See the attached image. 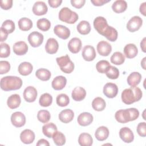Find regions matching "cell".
I'll return each mask as SVG.
<instances>
[{"label": "cell", "mask_w": 146, "mask_h": 146, "mask_svg": "<svg viewBox=\"0 0 146 146\" xmlns=\"http://www.w3.org/2000/svg\"><path fill=\"white\" fill-rule=\"evenodd\" d=\"M94 27L97 32L111 42L117 39V31L113 27L108 26L107 20L103 17H97L94 21Z\"/></svg>", "instance_id": "1"}, {"label": "cell", "mask_w": 146, "mask_h": 146, "mask_svg": "<svg viewBox=\"0 0 146 146\" xmlns=\"http://www.w3.org/2000/svg\"><path fill=\"white\" fill-rule=\"evenodd\" d=\"M143 93L141 89L137 87H131L126 88L121 92L122 102L125 104H131L139 101L142 98Z\"/></svg>", "instance_id": "2"}, {"label": "cell", "mask_w": 146, "mask_h": 146, "mask_svg": "<svg viewBox=\"0 0 146 146\" xmlns=\"http://www.w3.org/2000/svg\"><path fill=\"white\" fill-rule=\"evenodd\" d=\"M139 116V111L135 108L120 110L116 112L115 117L117 121L120 123H126L135 120Z\"/></svg>", "instance_id": "3"}, {"label": "cell", "mask_w": 146, "mask_h": 146, "mask_svg": "<svg viewBox=\"0 0 146 146\" xmlns=\"http://www.w3.org/2000/svg\"><path fill=\"white\" fill-rule=\"evenodd\" d=\"M1 88L5 91L17 90L22 86V79L15 76H6L1 79Z\"/></svg>", "instance_id": "4"}, {"label": "cell", "mask_w": 146, "mask_h": 146, "mask_svg": "<svg viewBox=\"0 0 146 146\" xmlns=\"http://www.w3.org/2000/svg\"><path fill=\"white\" fill-rule=\"evenodd\" d=\"M59 19L65 23L69 24L75 23L78 19V15L75 11L71 10L68 7H64L61 9L58 14Z\"/></svg>", "instance_id": "5"}, {"label": "cell", "mask_w": 146, "mask_h": 146, "mask_svg": "<svg viewBox=\"0 0 146 146\" xmlns=\"http://www.w3.org/2000/svg\"><path fill=\"white\" fill-rule=\"evenodd\" d=\"M58 65L62 71L66 74H70L74 70V64L68 55L56 58Z\"/></svg>", "instance_id": "6"}, {"label": "cell", "mask_w": 146, "mask_h": 146, "mask_svg": "<svg viewBox=\"0 0 146 146\" xmlns=\"http://www.w3.org/2000/svg\"><path fill=\"white\" fill-rule=\"evenodd\" d=\"M43 35L38 31H33L28 36V41L33 47L40 46L43 42Z\"/></svg>", "instance_id": "7"}, {"label": "cell", "mask_w": 146, "mask_h": 146, "mask_svg": "<svg viewBox=\"0 0 146 146\" xmlns=\"http://www.w3.org/2000/svg\"><path fill=\"white\" fill-rule=\"evenodd\" d=\"M143 24V20L139 16L132 17L127 23V30L131 33L136 31L140 29Z\"/></svg>", "instance_id": "8"}, {"label": "cell", "mask_w": 146, "mask_h": 146, "mask_svg": "<svg viewBox=\"0 0 146 146\" xmlns=\"http://www.w3.org/2000/svg\"><path fill=\"white\" fill-rule=\"evenodd\" d=\"M11 122L15 127H21L26 123V117L21 112H15L11 116Z\"/></svg>", "instance_id": "9"}, {"label": "cell", "mask_w": 146, "mask_h": 146, "mask_svg": "<svg viewBox=\"0 0 146 146\" xmlns=\"http://www.w3.org/2000/svg\"><path fill=\"white\" fill-rule=\"evenodd\" d=\"M118 92L117 85L112 83H106L103 87V94L108 98H115Z\"/></svg>", "instance_id": "10"}, {"label": "cell", "mask_w": 146, "mask_h": 146, "mask_svg": "<svg viewBox=\"0 0 146 146\" xmlns=\"http://www.w3.org/2000/svg\"><path fill=\"white\" fill-rule=\"evenodd\" d=\"M37 90L33 86L27 87L23 91V98L24 99L29 103L34 102L37 98Z\"/></svg>", "instance_id": "11"}, {"label": "cell", "mask_w": 146, "mask_h": 146, "mask_svg": "<svg viewBox=\"0 0 146 146\" xmlns=\"http://www.w3.org/2000/svg\"><path fill=\"white\" fill-rule=\"evenodd\" d=\"M119 136L126 143H130L134 140V135L132 130L128 127H123L120 129Z\"/></svg>", "instance_id": "12"}, {"label": "cell", "mask_w": 146, "mask_h": 146, "mask_svg": "<svg viewBox=\"0 0 146 146\" xmlns=\"http://www.w3.org/2000/svg\"><path fill=\"white\" fill-rule=\"evenodd\" d=\"M82 55L83 58L86 61L90 62L95 58L96 54L93 46L91 45H87L83 47Z\"/></svg>", "instance_id": "13"}, {"label": "cell", "mask_w": 146, "mask_h": 146, "mask_svg": "<svg viewBox=\"0 0 146 146\" xmlns=\"http://www.w3.org/2000/svg\"><path fill=\"white\" fill-rule=\"evenodd\" d=\"M55 34L62 39H67L70 35V30L66 26L58 25L54 28Z\"/></svg>", "instance_id": "14"}, {"label": "cell", "mask_w": 146, "mask_h": 146, "mask_svg": "<svg viewBox=\"0 0 146 146\" xmlns=\"http://www.w3.org/2000/svg\"><path fill=\"white\" fill-rule=\"evenodd\" d=\"M96 48L99 55L103 56H108L112 51L111 45L104 40L99 42L97 44Z\"/></svg>", "instance_id": "15"}, {"label": "cell", "mask_w": 146, "mask_h": 146, "mask_svg": "<svg viewBox=\"0 0 146 146\" xmlns=\"http://www.w3.org/2000/svg\"><path fill=\"white\" fill-rule=\"evenodd\" d=\"M32 10L33 13L36 15H43L47 13L48 7L46 3L43 1H37L34 4Z\"/></svg>", "instance_id": "16"}, {"label": "cell", "mask_w": 146, "mask_h": 146, "mask_svg": "<svg viewBox=\"0 0 146 146\" xmlns=\"http://www.w3.org/2000/svg\"><path fill=\"white\" fill-rule=\"evenodd\" d=\"M20 139L24 144H31L35 140V133L32 130L26 129L21 133Z\"/></svg>", "instance_id": "17"}, {"label": "cell", "mask_w": 146, "mask_h": 146, "mask_svg": "<svg viewBox=\"0 0 146 146\" xmlns=\"http://www.w3.org/2000/svg\"><path fill=\"white\" fill-rule=\"evenodd\" d=\"M94 117L92 114L89 112H84L81 113L78 117L77 121L78 124L81 126H87L92 123Z\"/></svg>", "instance_id": "18"}, {"label": "cell", "mask_w": 146, "mask_h": 146, "mask_svg": "<svg viewBox=\"0 0 146 146\" xmlns=\"http://www.w3.org/2000/svg\"><path fill=\"white\" fill-rule=\"evenodd\" d=\"M58 42L55 38H50L48 39L45 44V50L48 54H55L58 51Z\"/></svg>", "instance_id": "19"}, {"label": "cell", "mask_w": 146, "mask_h": 146, "mask_svg": "<svg viewBox=\"0 0 146 146\" xmlns=\"http://www.w3.org/2000/svg\"><path fill=\"white\" fill-rule=\"evenodd\" d=\"M82 41L78 38H72L68 43V48L70 51L73 54L79 52L82 48Z\"/></svg>", "instance_id": "20"}, {"label": "cell", "mask_w": 146, "mask_h": 146, "mask_svg": "<svg viewBox=\"0 0 146 146\" xmlns=\"http://www.w3.org/2000/svg\"><path fill=\"white\" fill-rule=\"evenodd\" d=\"M14 52L17 55H23L26 54L28 51V46L26 42L23 41H19L15 42L13 47Z\"/></svg>", "instance_id": "21"}, {"label": "cell", "mask_w": 146, "mask_h": 146, "mask_svg": "<svg viewBox=\"0 0 146 146\" xmlns=\"http://www.w3.org/2000/svg\"><path fill=\"white\" fill-rule=\"evenodd\" d=\"M67 83L66 78L62 75L56 76L51 83V86L55 90H61L64 88Z\"/></svg>", "instance_id": "22"}, {"label": "cell", "mask_w": 146, "mask_h": 146, "mask_svg": "<svg viewBox=\"0 0 146 146\" xmlns=\"http://www.w3.org/2000/svg\"><path fill=\"white\" fill-rule=\"evenodd\" d=\"M59 119L63 123H68L72 120L74 117L73 111L70 109L62 110L58 115Z\"/></svg>", "instance_id": "23"}, {"label": "cell", "mask_w": 146, "mask_h": 146, "mask_svg": "<svg viewBox=\"0 0 146 146\" xmlns=\"http://www.w3.org/2000/svg\"><path fill=\"white\" fill-rule=\"evenodd\" d=\"M124 53L126 58L132 59L137 55L138 49L135 44L129 43L125 46L124 48Z\"/></svg>", "instance_id": "24"}, {"label": "cell", "mask_w": 146, "mask_h": 146, "mask_svg": "<svg viewBox=\"0 0 146 146\" xmlns=\"http://www.w3.org/2000/svg\"><path fill=\"white\" fill-rule=\"evenodd\" d=\"M86 96V90L82 87H76L72 91L71 96L76 102L83 100Z\"/></svg>", "instance_id": "25"}, {"label": "cell", "mask_w": 146, "mask_h": 146, "mask_svg": "<svg viewBox=\"0 0 146 146\" xmlns=\"http://www.w3.org/2000/svg\"><path fill=\"white\" fill-rule=\"evenodd\" d=\"M109 136V130L105 126H100L97 128L95 132L96 139L100 141L106 140Z\"/></svg>", "instance_id": "26"}, {"label": "cell", "mask_w": 146, "mask_h": 146, "mask_svg": "<svg viewBox=\"0 0 146 146\" xmlns=\"http://www.w3.org/2000/svg\"><path fill=\"white\" fill-rule=\"evenodd\" d=\"M141 79V75L138 72L131 73L127 79V83L131 87H136L138 85Z\"/></svg>", "instance_id": "27"}, {"label": "cell", "mask_w": 146, "mask_h": 146, "mask_svg": "<svg viewBox=\"0 0 146 146\" xmlns=\"http://www.w3.org/2000/svg\"><path fill=\"white\" fill-rule=\"evenodd\" d=\"M21 103V99L18 94H13L10 95L7 100V106L10 109H15L18 108Z\"/></svg>", "instance_id": "28"}, {"label": "cell", "mask_w": 146, "mask_h": 146, "mask_svg": "<svg viewBox=\"0 0 146 146\" xmlns=\"http://www.w3.org/2000/svg\"><path fill=\"white\" fill-rule=\"evenodd\" d=\"M57 131V127L53 123L45 124L42 127V132L44 136L48 138L52 137L54 133Z\"/></svg>", "instance_id": "29"}, {"label": "cell", "mask_w": 146, "mask_h": 146, "mask_svg": "<svg viewBox=\"0 0 146 146\" xmlns=\"http://www.w3.org/2000/svg\"><path fill=\"white\" fill-rule=\"evenodd\" d=\"M33 70V65L27 62H24L21 63L18 66V72L23 76H27L31 73Z\"/></svg>", "instance_id": "30"}, {"label": "cell", "mask_w": 146, "mask_h": 146, "mask_svg": "<svg viewBox=\"0 0 146 146\" xmlns=\"http://www.w3.org/2000/svg\"><path fill=\"white\" fill-rule=\"evenodd\" d=\"M127 3L124 0H117L115 1L112 5V10L116 13H121L126 10Z\"/></svg>", "instance_id": "31"}, {"label": "cell", "mask_w": 146, "mask_h": 146, "mask_svg": "<svg viewBox=\"0 0 146 146\" xmlns=\"http://www.w3.org/2000/svg\"><path fill=\"white\" fill-rule=\"evenodd\" d=\"M78 143L81 146H91L93 143V139L88 133H82L78 138Z\"/></svg>", "instance_id": "32"}, {"label": "cell", "mask_w": 146, "mask_h": 146, "mask_svg": "<svg viewBox=\"0 0 146 146\" xmlns=\"http://www.w3.org/2000/svg\"><path fill=\"white\" fill-rule=\"evenodd\" d=\"M18 27L19 29L23 31H26L30 30L33 27V22L32 21L26 17L21 18L18 22Z\"/></svg>", "instance_id": "33"}, {"label": "cell", "mask_w": 146, "mask_h": 146, "mask_svg": "<svg viewBox=\"0 0 146 146\" xmlns=\"http://www.w3.org/2000/svg\"><path fill=\"white\" fill-rule=\"evenodd\" d=\"M78 32L82 35H87L91 31V26L87 21H80L76 26Z\"/></svg>", "instance_id": "34"}, {"label": "cell", "mask_w": 146, "mask_h": 146, "mask_svg": "<svg viewBox=\"0 0 146 146\" xmlns=\"http://www.w3.org/2000/svg\"><path fill=\"white\" fill-rule=\"evenodd\" d=\"M106 106V104L105 100L100 97H96L92 100V107L93 109L96 111H103Z\"/></svg>", "instance_id": "35"}, {"label": "cell", "mask_w": 146, "mask_h": 146, "mask_svg": "<svg viewBox=\"0 0 146 146\" xmlns=\"http://www.w3.org/2000/svg\"><path fill=\"white\" fill-rule=\"evenodd\" d=\"M35 76L42 81L48 80L51 76L50 71L46 68H39L35 72Z\"/></svg>", "instance_id": "36"}, {"label": "cell", "mask_w": 146, "mask_h": 146, "mask_svg": "<svg viewBox=\"0 0 146 146\" xmlns=\"http://www.w3.org/2000/svg\"><path fill=\"white\" fill-rule=\"evenodd\" d=\"M112 63L116 65H121L125 61V56L120 52H115L110 58Z\"/></svg>", "instance_id": "37"}, {"label": "cell", "mask_w": 146, "mask_h": 146, "mask_svg": "<svg viewBox=\"0 0 146 146\" xmlns=\"http://www.w3.org/2000/svg\"><path fill=\"white\" fill-rule=\"evenodd\" d=\"M52 102V97L48 93L43 94L39 100V104L44 107L50 106Z\"/></svg>", "instance_id": "38"}, {"label": "cell", "mask_w": 146, "mask_h": 146, "mask_svg": "<svg viewBox=\"0 0 146 146\" xmlns=\"http://www.w3.org/2000/svg\"><path fill=\"white\" fill-rule=\"evenodd\" d=\"M52 139L54 143L56 145L61 146L65 144L66 143V137L63 133L59 131L55 132L52 135Z\"/></svg>", "instance_id": "39"}, {"label": "cell", "mask_w": 146, "mask_h": 146, "mask_svg": "<svg viewBox=\"0 0 146 146\" xmlns=\"http://www.w3.org/2000/svg\"><path fill=\"white\" fill-rule=\"evenodd\" d=\"M36 26L39 30L43 31H46L50 29L51 27V23L49 20L43 18L37 21Z\"/></svg>", "instance_id": "40"}, {"label": "cell", "mask_w": 146, "mask_h": 146, "mask_svg": "<svg viewBox=\"0 0 146 146\" xmlns=\"http://www.w3.org/2000/svg\"><path fill=\"white\" fill-rule=\"evenodd\" d=\"M110 66L111 65L109 62L106 60H102L96 63V68L99 72L102 74H106Z\"/></svg>", "instance_id": "41"}, {"label": "cell", "mask_w": 146, "mask_h": 146, "mask_svg": "<svg viewBox=\"0 0 146 146\" xmlns=\"http://www.w3.org/2000/svg\"><path fill=\"white\" fill-rule=\"evenodd\" d=\"M51 117L50 113L47 110H40L38 111L37 114V119L38 120L42 123H47Z\"/></svg>", "instance_id": "42"}, {"label": "cell", "mask_w": 146, "mask_h": 146, "mask_svg": "<svg viewBox=\"0 0 146 146\" xmlns=\"http://www.w3.org/2000/svg\"><path fill=\"white\" fill-rule=\"evenodd\" d=\"M56 104L60 107H66L70 103V99L68 96L65 94H59L56 99Z\"/></svg>", "instance_id": "43"}, {"label": "cell", "mask_w": 146, "mask_h": 146, "mask_svg": "<svg viewBox=\"0 0 146 146\" xmlns=\"http://www.w3.org/2000/svg\"><path fill=\"white\" fill-rule=\"evenodd\" d=\"M1 27H2L4 30H5L9 34H10V33H12L15 30V23L13 21L10 19H7L3 22L1 26Z\"/></svg>", "instance_id": "44"}, {"label": "cell", "mask_w": 146, "mask_h": 146, "mask_svg": "<svg viewBox=\"0 0 146 146\" xmlns=\"http://www.w3.org/2000/svg\"><path fill=\"white\" fill-rule=\"evenodd\" d=\"M106 76L111 79H116L119 75V70L115 66H110L106 73Z\"/></svg>", "instance_id": "45"}, {"label": "cell", "mask_w": 146, "mask_h": 146, "mask_svg": "<svg viewBox=\"0 0 146 146\" xmlns=\"http://www.w3.org/2000/svg\"><path fill=\"white\" fill-rule=\"evenodd\" d=\"M0 57L7 58L10 54V47L9 45L5 43H1L0 44Z\"/></svg>", "instance_id": "46"}, {"label": "cell", "mask_w": 146, "mask_h": 146, "mask_svg": "<svg viewBox=\"0 0 146 146\" xmlns=\"http://www.w3.org/2000/svg\"><path fill=\"white\" fill-rule=\"evenodd\" d=\"M10 70V64L8 61H0V74L1 75L7 73Z\"/></svg>", "instance_id": "47"}, {"label": "cell", "mask_w": 146, "mask_h": 146, "mask_svg": "<svg viewBox=\"0 0 146 146\" xmlns=\"http://www.w3.org/2000/svg\"><path fill=\"white\" fill-rule=\"evenodd\" d=\"M136 131L139 136L141 137L146 136V123L145 122H141L138 124Z\"/></svg>", "instance_id": "48"}, {"label": "cell", "mask_w": 146, "mask_h": 146, "mask_svg": "<svg viewBox=\"0 0 146 146\" xmlns=\"http://www.w3.org/2000/svg\"><path fill=\"white\" fill-rule=\"evenodd\" d=\"M0 6L3 10H9L13 6L12 0H1L0 1Z\"/></svg>", "instance_id": "49"}, {"label": "cell", "mask_w": 146, "mask_h": 146, "mask_svg": "<svg viewBox=\"0 0 146 146\" xmlns=\"http://www.w3.org/2000/svg\"><path fill=\"white\" fill-rule=\"evenodd\" d=\"M70 2L71 3V5L73 7L76 9H80L84 6L86 2V1L85 0H71Z\"/></svg>", "instance_id": "50"}, {"label": "cell", "mask_w": 146, "mask_h": 146, "mask_svg": "<svg viewBox=\"0 0 146 146\" xmlns=\"http://www.w3.org/2000/svg\"><path fill=\"white\" fill-rule=\"evenodd\" d=\"M48 3L50 7L52 8H57L62 3V0H48Z\"/></svg>", "instance_id": "51"}, {"label": "cell", "mask_w": 146, "mask_h": 146, "mask_svg": "<svg viewBox=\"0 0 146 146\" xmlns=\"http://www.w3.org/2000/svg\"><path fill=\"white\" fill-rule=\"evenodd\" d=\"M8 34H9V33L5 30H4L2 27H1V29H0V41L1 42H3V41H5L8 36Z\"/></svg>", "instance_id": "52"}, {"label": "cell", "mask_w": 146, "mask_h": 146, "mask_svg": "<svg viewBox=\"0 0 146 146\" xmlns=\"http://www.w3.org/2000/svg\"><path fill=\"white\" fill-rule=\"evenodd\" d=\"M110 2V0L106 1V0H91V2L94 5L96 6H103L105 3Z\"/></svg>", "instance_id": "53"}, {"label": "cell", "mask_w": 146, "mask_h": 146, "mask_svg": "<svg viewBox=\"0 0 146 146\" xmlns=\"http://www.w3.org/2000/svg\"><path fill=\"white\" fill-rule=\"evenodd\" d=\"M37 146L39 145H45V146H49L50 144L48 143V141L47 140H46V139H41L40 140H38V141L37 142L36 144Z\"/></svg>", "instance_id": "54"}, {"label": "cell", "mask_w": 146, "mask_h": 146, "mask_svg": "<svg viewBox=\"0 0 146 146\" xmlns=\"http://www.w3.org/2000/svg\"><path fill=\"white\" fill-rule=\"evenodd\" d=\"M145 9H146V2H143V3H141L140 6V8H139V11L140 12L144 15L145 16L146 15V11H145Z\"/></svg>", "instance_id": "55"}, {"label": "cell", "mask_w": 146, "mask_h": 146, "mask_svg": "<svg viewBox=\"0 0 146 146\" xmlns=\"http://www.w3.org/2000/svg\"><path fill=\"white\" fill-rule=\"evenodd\" d=\"M145 42H146V38L144 37L140 42V47L141 50L144 52H146V46H145Z\"/></svg>", "instance_id": "56"}, {"label": "cell", "mask_w": 146, "mask_h": 146, "mask_svg": "<svg viewBox=\"0 0 146 146\" xmlns=\"http://www.w3.org/2000/svg\"><path fill=\"white\" fill-rule=\"evenodd\" d=\"M145 59H146V57H144L143 60L141 62V66L143 67V68L144 70H146V67H145Z\"/></svg>", "instance_id": "57"}]
</instances>
